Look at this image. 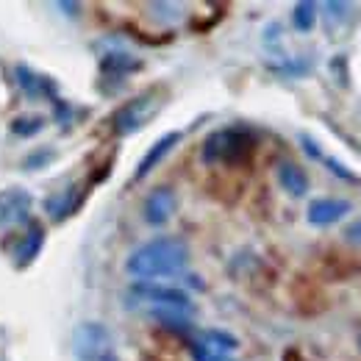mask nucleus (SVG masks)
I'll return each mask as SVG.
<instances>
[{
  "label": "nucleus",
  "instance_id": "nucleus-5",
  "mask_svg": "<svg viewBox=\"0 0 361 361\" xmlns=\"http://www.w3.org/2000/svg\"><path fill=\"white\" fill-rule=\"evenodd\" d=\"M131 295L139 298V303H150L153 309H178V312H195L192 298L176 289V286H161L153 281H136L131 286Z\"/></svg>",
  "mask_w": 361,
  "mask_h": 361
},
{
  "label": "nucleus",
  "instance_id": "nucleus-3",
  "mask_svg": "<svg viewBox=\"0 0 361 361\" xmlns=\"http://www.w3.org/2000/svg\"><path fill=\"white\" fill-rule=\"evenodd\" d=\"M164 106V92L161 90H147L139 92L128 103H123L114 117H111V128L117 136H134L139 134Z\"/></svg>",
  "mask_w": 361,
  "mask_h": 361
},
{
  "label": "nucleus",
  "instance_id": "nucleus-4",
  "mask_svg": "<svg viewBox=\"0 0 361 361\" xmlns=\"http://www.w3.org/2000/svg\"><path fill=\"white\" fill-rule=\"evenodd\" d=\"M73 353L78 361H103L111 353V331L103 322H81L73 331Z\"/></svg>",
  "mask_w": 361,
  "mask_h": 361
},
{
  "label": "nucleus",
  "instance_id": "nucleus-12",
  "mask_svg": "<svg viewBox=\"0 0 361 361\" xmlns=\"http://www.w3.org/2000/svg\"><path fill=\"white\" fill-rule=\"evenodd\" d=\"M142 70V61L131 56V53H123V50H111L106 56H100V73L109 75V78H128L131 73Z\"/></svg>",
  "mask_w": 361,
  "mask_h": 361
},
{
  "label": "nucleus",
  "instance_id": "nucleus-19",
  "mask_svg": "<svg viewBox=\"0 0 361 361\" xmlns=\"http://www.w3.org/2000/svg\"><path fill=\"white\" fill-rule=\"evenodd\" d=\"M150 11L161 23H178L180 17H183V8H180L178 3H150Z\"/></svg>",
  "mask_w": 361,
  "mask_h": 361
},
{
  "label": "nucleus",
  "instance_id": "nucleus-17",
  "mask_svg": "<svg viewBox=\"0 0 361 361\" xmlns=\"http://www.w3.org/2000/svg\"><path fill=\"white\" fill-rule=\"evenodd\" d=\"M42 128H45V117H39V114H23V117L11 120V134L23 136V139L37 136Z\"/></svg>",
  "mask_w": 361,
  "mask_h": 361
},
{
  "label": "nucleus",
  "instance_id": "nucleus-21",
  "mask_svg": "<svg viewBox=\"0 0 361 361\" xmlns=\"http://www.w3.org/2000/svg\"><path fill=\"white\" fill-rule=\"evenodd\" d=\"M189 353H192V359L195 361H231L228 356H220V353H214V350H209V348H203L200 342H192V348H189Z\"/></svg>",
  "mask_w": 361,
  "mask_h": 361
},
{
  "label": "nucleus",
  "instance_id": "nucleus-11",
  "mask_svg": "<svg viewBox=\"0 0 361 361\" xmlns=\"http://www.w3.org/2000/svg\"><path fill=\"white\" fill-rule=\"evenodd\" d=\"M14 75H17L20 90L25 92L28 97H34V100L56 97V84H53L47 75H42V73H37V70H31V67H25V64H17V67H14Z\"/></svg>",
  "mask_w": 361,
  "mask_h": 361
},
{
  "label": "nucleus",
  "instance_id": "nucleus-6",
  "mask_svg": "<svg viewBox=\"0 0 361 361\" xmlns=\"http://www.w3.org/2000/svg\"><path fill=\"white\" fill-rule=\"evenodd\" d=\"M176 209H178V195H176V189H170V186H156V189L147 192V197H145V203H142V217H145L147 226L161 228L173 220Z\"/></svg>",
  "mask_w": 361,
  "mask_h": 361
},
{
  "label": "nucleus",
  "instance_id": "nucleus-10",
  "mask_svg": "<svg viewBox=\"0 0 361 361\" xmlns=\"http://www.w3.org/2000/svg\"><path fill=\"white\" fill-rule=\"evenodd\" d=\"M275 178H278V186L289 195V197H306L309 195V176L300 164L295 161H281L278 170H275Z\"/></svg>",
  "mask_w": 361,
  "mask_h": 361
},
{
  "label": "nucleus",
  "instance_id": "nucleus-24",
  "mask_svg": "<svg viewBox=\"0 0 361 361\" xmlns=\"http://www.w3.org/2000/svg\"><path fill=\"white\" fill-rule=\"evenodd\" d=\"M50 159H53V153H50V150H39L37 156L31 153V156L23 161V167H25V170H31V167H34V170H39V167H45V161H50Z\"/></svg>",
  "mask_w": 361,
  "mask_h": 361
},
{
  "label": "nucleus",
  "instance_id": "nucleus-25",
  "mask_svg": "<svg viewBox=\"0 0 361 361\" xmlns=\"http://www.w3.org/2000/svg\"><path fill=\"white\" fill-rule=\"evenodd\" d=\"M56 8H59V11H70L67 17H75V14L81 11V6H78V3H56Z\"/></svg>",
  "mask_w": 361,
  "mask_h": 361
},
{
  "label": "nucleus",
  "instance_id": "nucleus-26",
  "mask_svg": "<svg viewBox=\"0 0 361 361\" xmlns=\"http://www.w3.org/2000/svg\"><path fill=\"white\" fill-rule=\"evenodd\" d=\"M103 361H117V359H114V356H109V359H103Z\"/></svg>",
  "mask_w": 361,
  "mask_h": 361
},
{
  "label": "nucleus",
  "instance_id": "nucleus-1",
  "mask_svg": "<svg viewBox=\"0 0 361 361\" xmlns=\"http://www.w3.org/2000/svg\"><path fill=\"white\" fill-rule=\"evenodd\" d=\"M189 264V245L180 236H156L139 245L126 262V270L139 281L173 278Z\"/></svg>",
  "mask_w": 361,
  "mask_h": 361
},
{
  "label": "nucleus",
  "instance_id": "nucleus-20",
  "mask_svg": "<svg viewBox=\"0 0 361 361\" xmlns=\"http://www.w3.org/2000/svg\"><path fill=\"white\" fill-rule=\"evenodd\" d=\"M275 73H283V75H306L309 70H312V61H286V64H278V67H272Z\"/></svg>",
  "mask_w": 361,
  "mask_h": 361
},
{
  "label": "nucleus",
  "instance_id": "nucleus-8",
  "mask_svg": "<svg viewBox=\"0 0 361 361\" xmlns=\"http://www.w3.org/2000/svg\"><path fill=\"white\" fill-rule=\"evenodd\" d=\"M31 206H34V200L23 186L0 189V228L25 223L31 214Z\"/></svg>",
  "mask_w": 361,
  "mask_h": 361
},
{
  "label": "nucleus",
  "instance_id": "nucleus-14",
  "mask_svg": "<svg viewBox=\"0 0 361 361\" xmlns=\"http://www.w3.org/2000/svg\"><path fill=\"white\" fill-rule=\"evenodd\" d=\"M195 342H200L203 348H209V350H214V353H220V356H228V353H233V350L239 348L236 336H231L228 331H217V328L197 334V339H195Z\"/></svg>",
  "mask_w": 361,
  "mask_h": 361
},
{
  "label": "nucleus",
  "instance_id": "nucleus-9",
  "mask_svg": "<svg viewBox=\"0 0 361 361\" xmlns=\"http://www.w3.org/2000/svg\"><path fill=\"white\" fill-rule=\"evenodd\" d=\"M180 139H183V134L180 131H167L164 136H159L150 147H147V153L139 159V164H136V173H134V180H145L176 147L180 145Z\"/></svg>",
  "mask_w": 361,
  "mask_h": 361
},
{
  "label": "nucleus",
  "instance_id": "nucleus-16",
  "mask_svg": "<svg viewBox=\"0 0 361 361\" xmlns=\"http://www.w3.org/2000/svg\"><path fill=\"white\" fill-rule=\"evenodd\" d=\"M292 25H295L300 34L314 31V25H317V3H312V0L295 3V8H292Z\"/></svg>",
  "mask_w": 361,
  "mask_h": 361
},
{
  "label": "nucleus",
  "instance_id": "nucleus-15",
  "mask_svg": "<svg viewBox=\"0 0 361 361\" xmlns=\"http://www.w3.org/2000/svg\"><path fill=\"white\" fill-rule=\"evenodd\" d=\"M75 186H70V189H64V192H59V195H53V197H47L45 200V209L47 214L53 217V220H64L73 209H75Z\"/></svg>",
  "mask_w": 361,
  "mask_h": 361
},
{
  "label": "nucleus",
  "instance_id": "nucleus-2",
  "mask_svg": "<svg viewBox=\"0 0 361 361\" xmlns=\"http://www.w3.org/2000/svg\"><path fill=\"white\" fill-rule=\"evenodd\" d=\"M256 134L245 126H228L217 128L206 136L203 142V161L206 164H217V167H239L245 161H250L253 150H256Z\"/></svg>",
  "mask_w": 361,
  "mask_h": 361
},
{
  "label": "nucleus",
  "instance_id": "nucleus-13",
  "mask_svg": "<svg viewBox=\"0 0 361 361\" xmlns=\"http://www.w3.org/2000/svg\"><path fill=\"white\" fill-rule=\"evenodd\" d=\"M42 245H45V231H42L39 226H31L28 228V233H25V236L20 239V245H17V253H14L17 267L23 270V267H28L31 262H37Z\"/></svg>",
  "mask_w": 361,
  "mask_h": 361
},
{
  "label": "nucleus",
  "instance_id": "nucleus-23",
  "mask_svg": "<svg viewBox=\"0 0 361 361\" xmlns=\"http://www.w3.org/2000/svg\"><path fill=\"white\" fill-rule=\"evenodd\" d=\"M322 161H325V164L331 167V173H334V176H339V178L348 180V183H359V178H356L353 173H348V167H342V164H339L336 159H322Z\"/></svg>",
  "mask_w": 361,
  "mask_h": 361
},
{
  "label": "nucleus",
  "instance_id": "nucleus-22",
  "mask_svg": "<svg viewBox=\"0 0 361 361\" xmlns=\"http://www.w3.org/2000/svg\"><path fill=\"white\" fill-rule=\"evenodd\" d=\"M342 236H345V242H348V245H353V247H361V217H359V220H353L350 226H345Z\"/></svg>",
  "mask_w": 361,
  "mask_h": 361
},
{
  "label": "nucleus",
  "instance_id": "nucleus-7",
  "mask_svg": "<svg viewBox=\"0 0 361 361\" xmlns=\"http://www.w3.org/2000/svg\"><path fill=\"white\" fill-rule=\"evenodd\" d=\"M353 212V203L345 197H317L306 209V220L314 228H331L342 223Z\"/></svg>",
  "mask_w": 361,
  "mask_h": 361
},
{
  "label": "nucleus",
  "instance_id": "nucleus-18",
  "mask_svg": "<svg viewBox=\"0 0 361 361\" xmlns=\"http://www.w3.org/2000/svg\"><path fill=\"white\" fill-rule=\"evenodd\" d=\"M350 6L348 3H325V25H328V34H336L339 25H348L350 23Z\"/></svg>",
  "mask_w": 361,
  "mask_h": 361
}]
</instances>
